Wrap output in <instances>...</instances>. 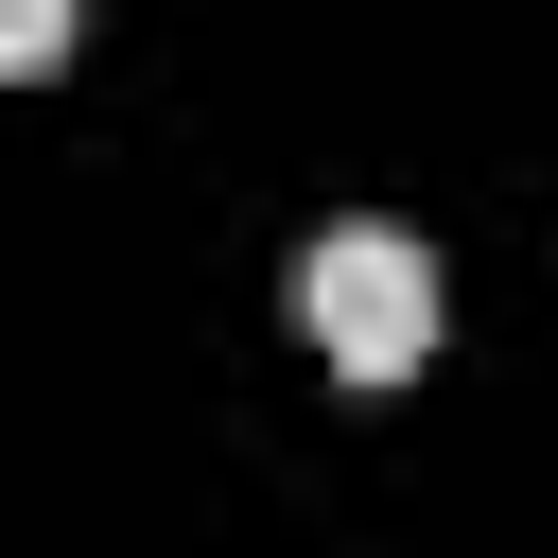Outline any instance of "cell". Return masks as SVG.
Returning <instances> with one entry per match:
<instances>
[{
	"mask_svg": "<svg viewBox=\"0 0 558 558\" xmlns=\"http://www.w3.org/2000/svg\"><path fill=\"white\" fill-rule=\"evenodd\" d=\"M296 314H314V349L349 366V384H401L418 349H436V244L418 227H314V262H296Z\"/></svg>",
	"mask_w": 558,
	"mask_h": 558,
	"instance_id": "6da1fadb",
	"label": "cell"
},
{
	"mask_svg": "<svg viewBox=\"0 0 558 558\" xmlns=\"http://www.w3.org/2000/svg\"><path fill=\"white\" fill-rule=\"evenodd\" d=\"M52 52H70V0H0V87H35Z\"/></svg>",
	"mask_w": 558,
	"mask_h": 558,
	"instance_id": "7a4b0ae2",
	"label": "cell"
}]
</instances>
